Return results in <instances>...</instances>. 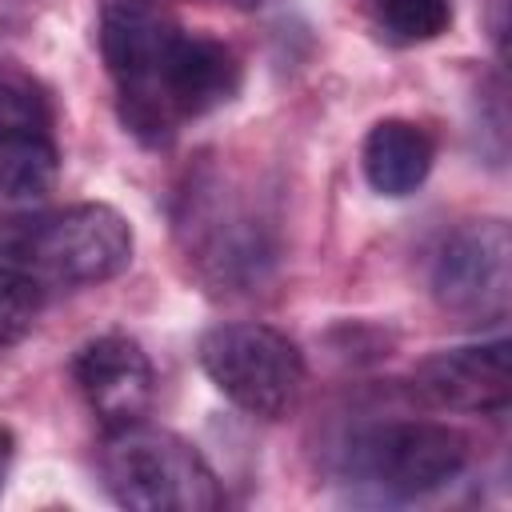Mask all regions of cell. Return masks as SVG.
I'll return each mask as SVG.
<instances>
[{
    "label": "cell",
    "mask_w": 512,
    "mask_h": 512,
    "mask_svg": "<svg viewBox=\"0 0 512 512\" xmlns=\"http://www.w3.org/2000/svg\"><path fill=\"white\" fill-rule=\"evenodd\" d=\"M96 44L120 124L148 148L172 144L184 124L216 112L240 88L236 52L188 32L168 0H96Z\"/></svg>",
    "instance_id": "obj_1"
},
{
    "label": "cell",
    "mask_w": 512,
    "mask_h": 512,
    "mask_svg": "<svg viewBox=\"0 0 512 512\" xmlns=\"http://www.w3.org/2000/svg\"><path fill=\"white\" fill-rule=\"evenodd\" d=\"M172 220L188 264L216 292H252L280 260V216L268 192L216 160L184 176Z\"/></svg>",
    "instance_id": "obj_2"
},
{
    "label": "cell",
    "mask_w": 512,
    "mask_h": 512,
    "mask_svg": "<svg viewBox=\"0 0 512 512\" xmlns=\"http://www.w3.org/2000/svg\"><path fill=\"white\" fill-rule=\"evenodd\" d=\"M132 224L112 204H68L0 224V260L48 288H84L132 264Z\"/></svg>",
    "instance_id": "obj_3"
},
{
    "label": "cell",
    "mask_w": 512,
    "mask_h": 512,
    "mask_svg": "<svg viewBox=\"0 0 512 512\" xmlns=\"http://www.w3.org/2000/svg\"><path fill=\"white\" fill-rule=\"evenodd\" d=\"M100 476L108 496L136 512H212L224 504L220 480L196 444L148 420L108 428Z\"/></svg>",
    "instance_id": "obj_4"
},
{
    "label": "cell",
    "mask_w": 512,
    "mask_h": 512,
    "mask_svg": "<svg viewBox=\"0 0 512 512\" xmlns=\"http://www.w3.org/2000/svg\"><path fill=\"white\" fill-rule=\"evenodd\" d=\"M468 468V436L440 420L364 424L344 444V476L384 500H420Z\"/></svg>",
    "instance_id": "obj_5"
},
{
    "label": "cell",
    "mask_w": 512,
    "mask_h": 512,
    "mask_svg": "<svg viewBox=\"0 0 512 512\" xmlns=\"http://www.w3.org/2000/svg\"><path fill=\"white\" fill-rule=\"evenodd\" d=\"M200 368L224 400L260 420H280L304 392V356L272 324H220L200 336Z\"/></svg>",
    "instance_id": "obj_6"
},
{
    "label": "cell",
    "mask_w": 512,
    "mask_h": 512,
    "mask_svg": "<svg viewBox=\"0 0 512 512\" xmlns=\"http://www.w3.org/2000/svg\"><path fill=\"white\" fill-rule=\"evenodd\" d=\"M432 296L444 312L492 324L508 316L512 292V240L504 220H468L452 228L432 252Z\"/></svg>",
    "instance_id": "obj_7"
},
{
    "label": "cell",
    "mask_w": 512,
    "mask_h": 512,
    "mask_svg": "<svg viewBox=\"0 0 512 512\" xmlns=\"http://www.w3.org/2000/svg\"><path fill=\"white\" fill-rule=\"evenodd\" d=\"M72 380H76L84 404L108 428L144 420V412L152 408V396H156L152 360L140 348V340H132L124 332H104V336L88 340L72 356Z\"/></svg>",
    "instance_id": "obj_8"
},
{
    "label": "cell",
    "mask_w": 512,
    "mask_h": 512,
    "mask_svg": "<svg viewBox=\"0 0 512 512\" xmlns=\"http://www.w3.org/2000/svg\"><path fill=\"white\" fill-rule=\"evenodd\" d=\"M416 392L448 412L468 416H500L512 400V372H508V340H484L436 352L416 368Z\"/></svg>",
    "instance_id": "obj_9"
},
{
    "label": "cell",
    "mask_w": 512,
    "mask_h": 512,
    "mask_svg": "<svg viewBox=\"0 0 512 512\" xmlns=\"http://www.w3.org/2000/svg\"><path fill=\"white\" fill-rule=\"evenodd\" d=\"M432 160H436L432 136L420 124L400 120V116L372 124V132L364 136V148H360L364 180L380 196H408V192H416L428 180Z\"/></svg>",
    "instance_id": "obj_10"
},
{
    "label": "cell",
    "mask_w": 512,
    "mask_h": 512,
    "mask_svg": "<svg viewBox=\"0 0 512 512\" xmlns=\"http://www.w3.org/2000/svg\"><path fill=\"white\" fill-rule=\"evenodd\" d=\"M60 180V152L52 136L0 140V212L24 216L52 196Z\"/></svg>",
    "instance_id": "obj_11"
},
{
    "label": "cell",
    "mask_w": 512,
    "mask_h": 512,
    "mask_svg": "<svg viewBox=\"0 0 512 512\" xmlns=\"http://www.w3.org/2000/svg\"><path fill=\"white\" fill-rule=\"evenodd\" d=\"M8 136H52V100L12 60H0V140Z\"/></svg>",
    "instance_id": "obj_12"
},
{
    "label": "cell",
    "mask_w": 512,
    "mask_h": 512,
    "mask_svg": "<svg viewBox=\"0 0 512 512\" xmlns=\"http://www.w3.org/2000/svg\"><path fill=\"white\" fill-rule=\"evenodd\" d=\"M368 8L392 44H428L452 24V0H368Z\"/></svg>",
    "instance_id": "obj_13"
},
{
    "label": "cell",
    "mask_w": 512,
    "mask_h": 512,
    "mask_svg": "<svg viewBox=\"0 0 512 512\" xmlns=\"http://www.w3.org/2000/svg\"><path fill=\"white\" fill-rule=\"evenodd\" d=\"M44 308V288L20 268L0 260V348L20 344Z\"/></svg>",
    "instance_id": "obj_14"
},
{
    "label": "cell",
    "mask_w": 512,
    "mask_h": 512,
    "mask_svg": "<svg viewBox=\"0 0 512 512\" xmlns=\"http://www.w3.org/2000/svg\"><path fill=\"white\" fill-rule=\"evenodd\" d=\"M12 452H16V440H12V432L0 424V488H4V476H8V464H12Z\"/></svg>",
    "instance_id": "obj_15"
},
{
    "label": "cell",
    "mask_w": 512,
    "mask_h": 512,
    "mask_svg": "<svg viewBox=\"0 0 512 512\" xmlns=\"http://www.w3.org/2000/svg\"><path fill=\"white\" fill-rule=\"evenodd\" d=\"M212 4H228V8H240V12H252V8H260V0H212Z\"/></svg>",
    "instance_id": "obj_16"
}]
</instances>
